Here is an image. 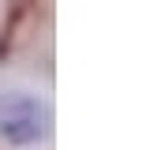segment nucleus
<instances>
[{
  "label": "nucleus",
  "mask_w": 150,
  "mask_h": 150,
  "mask_svg": "<svg viewBox=\"0 0 150 150\" xmlns=\"http://www.w3.org/2000/svg\"><path fill=\"white\" fill-rule=\"evenodd\" d=\"M45 124H49L45 109L34 98H23V94L0 98V135L8 143H34L45 135Z\"/></svg>",
  "instance_id": "nucleus-1"
}]
</instances>
